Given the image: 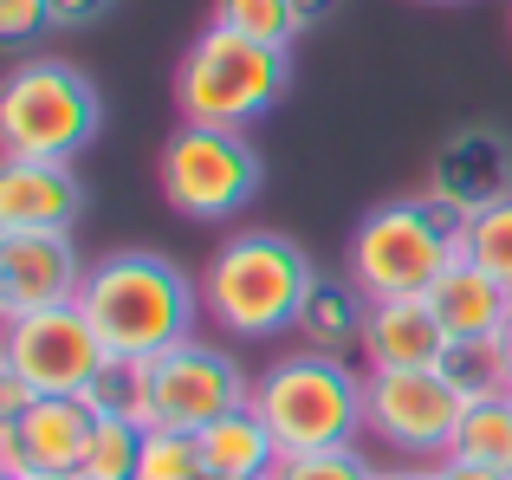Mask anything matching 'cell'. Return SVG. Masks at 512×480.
Returning a JSON list of instances; mask_svg holds the SVG:
<instances>
[{
  "instance_id": "cell-10",
  "label": "cell",
  "mask_w": 512,
  "mask_h": 480,
  "mask_svg": "<svg viewBox=\"0 0 512 480\" xmlns=\"http://www.w3.org/2000/svg\"><path fill=\"white\" fill-rule=\"evenodd\" d=\"M461 390L441 370H370L363 377V422L383 448L409 461H441L461 429Z\"/></svg>"
},
{
  "instance_id": "cell-11",
  "label": "cell",
  "mask_w": 512,
  "mask_h": 480,
  "mask_svg": "<svg viewBox=\"0 0 512 480\" xmlns=\"http://www.w3.org/2000/svg\"><path fill=\"white\" fill-rule=\"evenodd\" d=\"M422 195L441 202L467 228L474 215H487L493 202L512 195V143L500 137V130H487V124L441 137L435 156H428V189Z\"/></svg>"
},
{
  "instance_id": "cell-26",
  "label": "cell",
  "mask_w": 512,
  "mask_h": 480,
  "mask_svg": "<svg viewBox=\"0 0 512 480\" xmlns=\"http://www.w3.org/2000/svg\"><path fill=\"white\" fill-rule=\"evenodd\" d=\"M266 480H376L363 448H325V455H286Z\"/></svg>"
},
{
  "instance_id": "cell-25",
  "label": "cell",
  "mask_w": 512,
  "mask_h": 480,
  "mask_svg": "<svg viewBox=\"0 0 512 480\" xmlns=\"http://www.w3.org/2000/svg\"><path fill=\"white\" fill-rule=\"evenodd\" d=\"M85 403L98 409V416H130V422H143V364L111 357V364L98 370V383L85 390Z\"/></svg>"
},
{
  "instance_id": "cell-20",
  "label": "cell",
  "mask_w": 512,
  "mask_h": 480,
  "mask_svg": "<svg viewBox=\"0 0 512 480\" xmlns=\"http://www.w3.org/2000/svg\"><path fill=\"white\" fill-rule=\"evenodd\" d=\"M137 461H143V422L98 416L85 455H78V480H137Z\"/></svg>"
},
{
  "instance_id": "cell-32",
  "label": "cell",
  "mask_w": 512,
  "mask_h": 480,
  "mask_svg": "<svg viewBox=\"0 0 512 480\" xmlns=\"http://www.w3.org/2000/svg\"><path fill=\"white\" fill-rule=\"evenodd\" d=\"M376 480H441L435 461H402V468H376Z\"/></svg>"
},
{
  "instance_id": "cell-18",
  "label": "cell",
  "mask_w": 512,
  "mask_h": 480,
  "mask_svg": "<svg viewBox=\"0 0 512 480\" xmlns=\"http://www.w3.org/2000/svg\"><path fill=\"white\" fill-rule=\"evenodd\" d=\"M370 292L357 286V279H318L312 286V299H305V312H299V338L312 344V351H331V357H344L350 344H363V331H370Z\"/></svg>"
},
{
  "instance_id": "cell-17",
  "label": "cell",
  "mask_w": 512,
  "mask_h": 480,
  "mask_svg": "<svg viewBox=\"0 0 512 480\" xmlns=\"http://www.w3.org/2000/svg\"><path fill=\"white\" fill-rule=\"evenodd\" d=\"M201 442V461H208V474H234V480H266L279 468V442L273 429L260 422V409H234V416L208 422V429L195 435Z\"/></svg>"
},
{
  "instance_id": "cell-7",
  "label": "cell",
  "mask_w": 512,
  "mask_h": 480,
  "mask_svg": "<svg viewBox=\"0 0 512 480\" xmlns=\"http://www.w3.org/2000/svg\"><path fill=\"white\" fill-rule=\"evenodd\" d=\"M156 189L182 221H234L260 202L266 189V156L247 130H208L182 124L156 156Z\"/></svg>"
},
{
  "instance_id": "cell-4",
  "label": "cell",
  "mask_w": 512,
  "mask_h": 480,
  "mask_svg": "<svg viewBox=\"0 0 512 480\" xmlns=\"http://www.w3.org/2000/svg\"><path fill=\"white\" fill-rule=\"evenodd\" d=\"M253 409L273 429L279 461L286 455H325V448H357L370 435L363 422V377L331 351H286L260 370Z\"/></svg>"
},
{
  "instance_id": "cell-23",
  "label": "cell",
  "mask_w": 512,
  "mask_h": 480,
  "mask_svg": "<svg viewBox=\"0 0 512 480\" xmlns=\"http://www.w3.org/2000/svg\"><path fill=\"white\" fill-rule=\"evenodd\" d=\"M214 26L247 39H273V46H292L299 26H292V0H214Z\"/></svg>"
},
{
  "instance_id": "cell-21",
  "label": "cell",
  "mask_w": 512,
  "mask_h": 480,
  "mask_svg": "<svg viewBox=\"0 0 512 480\" xmlns=\"http://www.w3.org/2000/svg\"><path fill=\"white\" fill-rule=\"evenodd\" d=\"M441 377L461 390V403H480V396H506V357H500V338H467V344H448L441 357Z\"/></svg>"
},
{
  "instance_id": "cell-8",
  "label": "cell",
  "mask_w": 512,
  "mask_h": 480,
  "mask_svg": "<svg viewBox=\"0 0 512 480\" xmlns=\"http://www.w3.org/2000/svg\"><path fill=\"white\" fill-rule=\"evenodd\" d=\"M253 403V377L234 364V351L221 344H175V351L143 364V429H175V435H201L208 422L234 416Z\"/></svg>"
},
{
  "instance_id": "cell-2",
  "label": "cell",
  "mask_w": 512,
  "mask_h": 480,
  "mask_svg": "<svg viewBox=\"0 0 512 480\" xmlns=\"http://www.w3.org/2000/svg\"><path fill=\"white\" fill-rule=\"evenodd\" d=\"M78 305L91 312L104 351L130 357V364H150V357L175 351V344L195 338L201 318V279H188L169 253L150 247H117L91 266Z\"/></svg>"
},
{
  "instance_id": "cell-29",
  "label": "cell",
  "mask_w": 512,
  "mask_h": 480,
  "mask_svg": "<svg viewBox=\"0 0 512 480\" xmlns=\"http://www.w3.org/2000/svg\"><path fill=\"white\" fill-rule=\"evenodd\" d=\"M435 474H441V480H512L506 468H487V461H461V455H441V461H435Z\"/></svg>"
},
{
  "instance_id": "cell-9",
  "label": "cell",
  "mask_w": 512,
  "mask_h": 480,
  "mask_svg": "<svg viewBox=\"0 0 512 480\" xmlns=\"http://www.w3.org/2000/svg\"><path fill=\"white\" fill-rule=\"evenodd\" d=\"M111 364L98 325L85 305H46V312L7 318V344H0V370L20 377L33 396H85L98 370Z\"/></svg>"
},
{
  "instance_id": "cell-34",
  "label": "cell",
  "mask_w": 512,
  "mask_h": 480,
  "mask_svg": "<svg viewBox=\"0 0 512 480\" xmlns=\"http://www.w3.org/2000/svg\"><path fill=\"white\" fill-rule=\"evenodd\" d=\"M0 480H78V474H0Z\"/></svg>"
},
{
  "instance_id": "cell-28",
  "label": "cell",
  "mask_w": 512,
  "mask_h": 480,
  "mask_svg": "<svg viewBox=\"0 0 512 480\" xmlns=\"http://www.w3.org/2000/svg\"><path fill=\"white\" fill-rule=\"evenodd\" d=\"M111 7L117 0H52V26H59V33H85V26H98Z\"/></svg>"
},
{
  "instance_id": "cell-1",
  "label": "cell",
  "mask_w": 512,
  "mask_h": 480,
  "mask_svg": "<svg viewBox=\"0 0 512 480\" xmlns=\"http://www.w3.org/2000/svg\"><path fill=\"white\" fill-rule=\"evenodd\" d=\"M318 279L325 273L312 266V253L292 234L240 228L214 247L208 273H201V312H208V325L227 331V338L266 344V338L299 331V312H305Z\"/></svg>"
},
{
  "instance_id": "cell-27",
  "label": "cell",
  "mask_w": 512,
  "mask_h": 480,
  "mask_svg": "<svg viewBox=\"0 0 512 480\" xmlns=\"http://www.w3.org/2000/svg\"><path fill=\"white\" fill-rule=\"evenodd\" d=\"M52 26V0H0V39L7 46H26Z\"/></svg>"
},
{
  "instance_id": "cell-5",
  "label": "cell",
  "mask_w": 512,
  "mask_h": 480,
  "mask_svg": "<svg viewBox=\"0 0 512 480\" xmlns=\"http://www.w3.org/2000/svg\"><path fill=\"white\" fill-rule=\"evenodd\" d=\"M454 260H461V221L428 195H396L350 228L344 273L370 299H422Z\"/></svg>"
},
{
  "instance_id": "cell-16",
  "label": "cell",
  "mask_w": 512,
  "mask_h": 480,
  "mask_svg": "<svg viewBox=\"0 0 512 480\" xmlns=\"http://www.w3.org/2000/svg\"><path fill=\"white\" fill-rule=\"evenodd\" d=\"M422 299L435 305L441 331H448L454 344H467V338H500V325H506V312H512V286H500L493 273H480L474 260H454L448 273L422 292Z\"/></svg>"
},
{
  "instance_id": "cell-19",
  "label": "cell",
  "mask_w": 512,
  "mask_h": 480,
  "mask_svg": "<svg viewBox=\"0 0 512 480\" xmlns=\"http://www.w3.org/2000/svg\"><path fill=\"white\" fill-rule=\"evenodd\" d=\"M448 455L487 461V468H506L512 474V390L506 396H480V403L461 409V429H454Z\"/></svg>"
},
{
  "instance_id": "cell-3",
  "label": "cell",
  "mask_w": 512,
  "mask_h": 480,
  "mask_svg": "<svg viewBox=\"0 0 512 480\" xmlns=\"http://www.w3.org/2000/svg\"><path fill=\"white\" fill-rule=\"evenodd\" d=\"M286 91H292V46L227 33L214 20L175 65V111H182V124L253 130Z\"/></svg>"
},
{
  "instance_id": "cell-14",
  "label": "cell",
  "mask_w": 512,
  "mask_h": 480,
  "mask_svg": "<svg viewBox=\"0 0 512 480\" xmlns=\"http://www.w3.org/2000/svg\"><path fill=\"white\" fill-rule=\"evenodd\" d=\"M85 215V182L72 163H0V234H72Z\"/></svg>"
},
{
  "instance_id": "cell-12",
  "label": "cell",
  "mask_w": 512,
  "mask_h": 480,
  "mask_svg": "<svg viewBox=\"0 0 512 480\" xmlns=\"http://www.w3.org/2000/svg\"><path fill=\"white\" fill-rule=\"evenodd\" d=\"M98 409L85 396H39L20 416H0V474H78Z\"/></svg>"
},
{
  "instance_id": "cell-13",
  "label": "cell",
  "mask_w": 512,
  "mask_h": 480,
  "mask_svg": "<svg viewBox=\"0 0 512 480\" xmlns=\"http://www.w3.org/2000/svg\"><path fill=\"white\" fill-rule=\"evenodd\" d=\"M91 266L72 234H0V312H46L85 292Z\"/></svg>"
},
{
  "instance_id": "cell-6",
  "label": "cell",
  "mask_w": 512,
  "mask_h": 480,
  "mask_svg": "<svg viewBox=\"0 0 512 480\" xmlns=\"http://www.w3.org/2000/svg\"><path fill=\"white\" fill-rule=\"evenodd\" d=\"M104 130V91L72 59H20L0 85V143L7 156L72 163Z\"/></svg>"
},
{
  "instance_id": "cell-36",
  "label": "cell",
  "mask_w": 512,
  "mask_h": 480,
  "mask_svg": "<svg viewBox=\"0 0 512 480\" xmlns=\"http://www.w3.org/2000/svg\"><path fill=\"white\" fill-rule=\"evenodd\" d=\"M435 7H454V0H435Z\"/></svg>"
},
{
  "instance_id": "cell-15",
  "label": "cell",
  "mask_w": 512,
  "mask_h": 480,
  "mask_svg": "<svg viewBox=\"0 0 512 480\" xmlns=\"http://www.w3.org/2000/svg\"><path fill=\"white\" fill-rule=\"evenodd\" d=\"M448 331H441L428 299H376L370 331H363V357L370 370H441L448 357Z\"/></svg>"
},
{
  "instance_id": "cell-33",
  "label": "cell",
  "mask_w": 512,
  "mask_h": 480,
  "mask_svg": "<svg viewBox=\"0 0 512 480\" xmlns=\"http://www.w3.org/2000/svg\"><path fill=\"white\" fill-rule=\"evenodd\" d=\"M500 357H506V383H512V312H506V325H500Z\"/></svg>"
},
{
  "instance_id": "cell-24",
  "label": "cell",
  "mask_w": 512,
  "mask_h": 480,
  "mask_svg": "<svg viewBox=\"0 0 512 480\" xmlns=\"http://www.w3.org/2000/svg\"><path fill=\"white\" fill-rule=\"evenodd\" d=\"M208 461H201L195 435H175V429H143V461L137 480H201Z\"/></svg>"
},
{
  "instance_id": "cell-35",
  "label": "cell",
  "mask_w": 512,
  "mask_h": 480,
  "mask_svg": "<svg viewBox=\"0 0 512 480\" xmlns=\"http://www.w3.org/2000/svg\"><path fill=\"white\" fill-rule=\"evenodd\" d=\"M201 480H234V474H201Z\"/></svg>"
},
{
  "instance_id": "cell-30",
  "label": "cell",
  "mask_w": 512,
  "mask_h": 480,
  "mask_svg": "<svg viewBox=\"0 0 512 480\" xmlns=\"http://www.w3.org/2000/svg\"><path fill=\"white\" fill-rule=\"evenodd\" d=\"M338 7L344 0H292V26H299V33H318V26L338 20Z\"/></svg>"
},
{
  "instance_id": "cell-31",
  "label": "cell",
  "mask_w": 512,
  "mask_h": 480,
  "mask_svg": "<svg viewBox=\"0 0 512 480\" xmlns=\"http://www.w3.org/2000/svg\"><path fill=\"white\" fill-rule=\"evenodd\" d=\"M26 403H39V396L33 390H26V383L20 377H7V370H0V416H20V409Z\"/></svg>"
},
{
  "instance_id": "cell-22",
  "label": "cell",
  "mask_w": 512,
  "mask_h": 480,
  "mask_svg": "<svg viewBox=\"0 0 512 480\" xmlns=\"http://www.w3.org/2000/svg\"><path fill=\"white\" fill-rule=\"evenodd\" d=\"M461 260H474L480 273H493L500 286H512V195L461 228Z\"/></svg>"
}]
</instances>
